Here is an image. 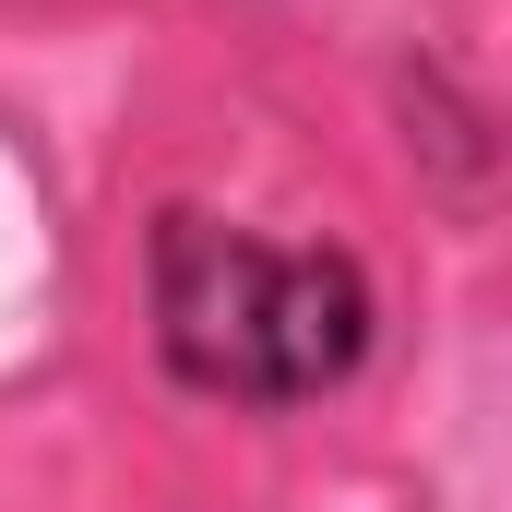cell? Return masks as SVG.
<instances>
[{"mask_svg": "<svg viewBox=\"0 0 512 512\" xmlns=\"http://www.w3.org/2000/svg\"><path fill=\"white\" fill-rule=\"evenodd\" d=\"M143 346L167 393L227 417H298L370 382L382 358V286L346 239H274L215 203L143 215Z\"/></svg>", "mask_w": 512, "mask_h": 512, "instance_id": "cell-1", "label": "cell"}, {"mask_svg": "<svg viewBox=\"0 0 512 512\" xmlns=\"http://www.w3.org/2000/svg\"><path fill=\"white\" fill-rule=\"evenodd\" d=\"M393 131H405V167H417L429 203L489 215V191H501V108H489L453 60H429V48L393 60Z\"/></svg>", "mask_w": 512, "mask_h": 512, "instance_id": "cell-2", "label": "cell"}]
</instances>
